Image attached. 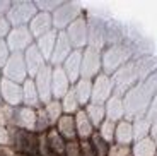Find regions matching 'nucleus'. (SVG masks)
<instances>
[{"label":"nucleus","mask_w":157,"mask_h":156,"mask_svg":"<svg viewBox=\"0 0 157 156\" xmlns=\"http://www.w3.org/2000/svg\"><path fill=\"white\" fill-rule=\"evenodd\" d=\"M2 77L14 81V82H19V84H24L28 81L29 74H28V67H26V60H24V53L10 55V59L7 60V64L2 69Z\"/></svg>","instance_id":"obj_7"},{"label":"nucleus","mask_w":157,"mask_h":156,"mask_svg":"<svg viewBox=\"0 0 157 156\" xmlns=\"http://www.w3.org/2000/svg\"><path fill=\"white\" fill-rule=\"evenodd\" d=\"M135 137H133V125L130 120H121L116 124V132H114V144L121 146H133Z\"/></svg>","instance_id":"obj_23"},{"label":"nucleus","mask_w":157,"mask_h":156,"mask_svg":"<svg viewBox=\"0 0 157 156\" xmlns=\"http://www.w3.org/2000/svg\"><path fill=\"white\" fill-rule=\"evenodd\" d=\"M36 7H38L39 12H48V14H53L63 2H58V0H34Z\"/></svg>","instance_id":"obj_39"},{"label":"nucleus","mask_w":157,"mask_h":156,"mask_svg":"<svg viewBox=\"0 0 157 156\" xmlns=\"http://www.w3.org/2000/svg\"><path fill=\"white\" fill-rule=\"evenodd\" d=\"M56 39H58V31H56V29H53V31H50L48 35H44V36H41V38L36 39V47L39 48V51L43 53L44 59L48 60V64H50L53 50H55Z\"/></svg>","instance_id":"obj_27"},{"label":"nucleus","mask_w":157,"mask_h":156,"mask_svg":"<svg viewBox=\"0 0 157 156\" xmlns=\"http://www.w3.org/2000/svg\"><path fill=\"white\" fill-rule=\"evenodd\" d=\"M72 82L68 76L65 74L63 67H53V76H51V91H53V100H60L70 91Z\"/></svg>","instance_id":"obj_18"},{"label":"nucleus","mask_w":157,"mask_h":156,"mask_svg":"<svg viewBox=\"0 0 157 156\" xmlns=\"http://www.w3.org/2000/svg\"><path fill=\"white\" fill-rule=\"evenodd\" d=\"M113 84H114V94L116 96H125L130 89L133 86H137L138 82H142V77H140V70H138V65L137 62L130 60L126 65H123L120 70H116L113 76Z\"/></svg>","instance_id":"obj_3"},{"label":"nucleus","mask_w":157,"mask_h":156,"mask_svg":"<svg viewBox=\"0 0 157 156\" xmlns=\"http://www.w3.org/2000/svg\"><path fill=\"white\" fill-rule=\"evenodd\" d=\"M51 76H53V67L48 64V65L34 77L36 88H38V93H39V98H41L43 106L48 105V103L53 100V91H51Z\"/></svg>","instance_id":"obj_16"},{"label":"nucleus","mask_w":157,"mask_h":156,"mask_svg":"<svg viewBox=\"0 0 157 156\" xmlns=\"http://www.w3.org/2000/svg\"><path fill=\"white\" fill-rule=\"evenodd\" d=\"M65 156H82V148H80V141H70L67 142Z\"/></svg>","instance_id":"obj_42"},{"label":"nucleus","mask_w":157,"mask_h":156,"mask_svg":"<svg viewBox=\"0 0 157 156\" xmlns=\"http://www.w3.org/2000/svg\"><path fill=\"white\" fill-rule=\"evenodd\" d=\"M132 156H157V142L152 137L137 141L132 146Z\"/></svg>","instance_id":"obj_30"},{"label":"nucleus","mask_w":157,"mask_h":156,"mask_svg":"<svg viewBox=\"0 0 157 156\" xmlns=\"http://www.w3.org/2000/svg\"><path fill=\"white\" fill-rule=\"evenodd\" d=\"M14 110L16 108H12V106L5 105V103L0 105V125L2 127H9L10 129L14 125Z\"/></svg>","instance_id":"obj_38"},{"label":"nucleus","mask_w":157,"mask_h":156,"mask_svg":"<svg viewBox=\"0 0 157 156\" xmlns=\"http://www.w3.org/2000/svg\"><path fill=\"white\" fill-rule=\"evenodd\" d=\"M99 74H102V51L98 48L87 47L82 53V72L80 77L94 81Z\"/></svg>","instance_id":"obj_8"},{"label":"nucleus","mask_w":157,"mask_h":156,"mask_svg":"<svg viewBox=\"0 0 157 156\" xmlns=\"http://www.w3.org/2000/svg\"><path fill=\"white\" fill-rule=\"evenodd\" d=\"M17 156H26V154H19V153H17ZM36 156H39V154H36Z\"/></svg>","instance_id":"obj_50"},{"label":"nucleus","mask_w":157,"mask_h":156,"mask_svg":"<svg viewBox=\"0 0 157 156\" xmlns=\"http://www.w3.org/2000/svg\"><path fill=\"white\" fill-rule=\"evenodd\" d=\"M53 29H55V26H53V16L48 14V12H38L34 16V19L31 21V24H29V31L33 33L34 39L48 35Z\"/></svg>","instance_id":"obj_19"},{"label":"nucleus","mask_w":157,"mask_h":156,"mask_svg":"<svg viewBox=\"0 0 157 156\" xmlns=\"http://www.w3.org/2000/svg\"><path fill=\"white\" fill-rule=\"evenodd\" d=\"M135 59V50L128 41L120 45H111L102 50V72L108 76H113L116 70Z\"/></svg>","instance_id":"obj_2"},{"label":"nucleus","mask_w":157,"mask_h":156,"mask_svg":"<svg viewBox=\"0 0 157 156\" xmlns=\"http://www.w3.org/2000/svg\"><path fill=\"white\" fill-rule=\"evenodd\" d=\"M84 110H86L87 117L90 118V122H92V125H94V129L98 130L99 127H101L102 122L106 120V108H104V105L89 103V105H87Z\"/></svg>","instance_id":"obj_31"},{"label":"nucleus","mask_w":157,"mask_h":156,"mask_svg":"<svg viewBox=\"0 0 157 156\" xmlns=\"http://www.w3.org/2000/svg\"><path fill=\"white\" fill-rule=\"evenodd\" d=\"M74 89H75V94H77V100L80 103V106L86 108L90 103V100H92V81L80 77L74 84Z\"/></svg>","instance_id":"obj_28"},{"label":"nucleus","mask_w":157,"mask_h":156,"mask_svg":"<svg viewBox=\"0 0 157 156\" xmlns=\"http://www.w3.org/2000/svg\"><path fill=\"white\" fill-rule=\"evenodd\" d=\"M147 118H149L150 122H157V94L154 96V100H152V103H150V106H149V112H147V115H145Z\"/></svg>","instance_id":"obj_45"},{"label":"nucleus","mask_w":157,"mask_h":156,"mask_svg":"<svg viewBox=\"0 0 157 156\" xmlns=\"http://www.w3.org/2000/svg\"><path fill=\"white\" fill-rule=\"evenodd\" d=\"M80 148H82V156H98L89 139H87V141H80Z\"/></svg>","instance_id":"obj_46"},{"label":"nucleus","mask_w":157,"mask_h":156,"mask_svg":"<svg viewBox=\"0 0 157 156\" xmlns=\"http://www.w3.org/2000/svg\"><path fill=\"white\" fill-rule=\"evenodd\" d=\"M24 60H26V67H28V74L31 79H34L36 76L48 65V60L43 57V53L39 51V48L36 47V43L33 47H29L24 51Z\"/></svg>","instance_id":"obj_17"},{"label":"nucleus","mask_w":157,"mask_h":156,"mask_svg":"<svg viewBox=\"0 0 157 156\" xmlns=\"http://www.w3.org/2000/svg\"><path fill=\"white\" fill-rule=\"evenodd\" d=\"M75 125H77V136H78V141H87L92 137V134L96 132L94 125L90 122V118L87 117L86 110H78L75 113Z\"/></svg>","instance_id":"obj_25"},{"label":"nucleus","mask_w":157,"mask_h":156,"mask_svg":"<svg viewBox=\"0 0 157 156\" xmlns=\"http://www.w3.org/2000/svg\"><path fill=\"white\" fill-rule=\"evenodd\" d=\"M10 48H9L5 39H0V69H4V65L7 64V60L10 59Z\"/></svg>","instance_id":"obj_41"},{"label":"nucleus","mask_w":157,"mask_h":156,"mask_svg":"<svg viewBox=\"0 0 157 156\" xmlns=\"http://www.w3.org/2000/svg\"><path fill=\"white\" fill-rule=\"evenodd\" d=\"M36 117L38 110L29 108V106H19L14 110V127L28 132H36Z\"/></svg>","instance_id":"obj_14"},{"label":"nucleus","mask_w":157,"mask_h":156,"mask_svg":"<svg viewBox=\"0 0 157 156\" xmlns=\"http://www.w3.org/2000/svg\"><path fill=\"white\" fill-rule=\"evenodd\" d=\"M150 137H152V139L157 142V122H154V124H152V130H150Z\"/></svg>","instance_id":"obj_48"},{"label":"nucleus","mask_w":157,"mask_h":156,"mask_svg":"<svg viewBox=\"0 0 157 156\" xmlns=\"http://www.w3.org/2000/svg\"><path fill=\"white\" fill-rule=\"evenodd\" d=\"M82 53H84V50H74L72 55L63 62V65H62L63 70H65V74H67L68 79H70L72 86L80 79V72H82Z\"/></svg>","instance_id":"obj_20"},{"label":"nucleus","mask_w":157,"mask_h":156,"mask_svg":"<svg viewBox=\"0 0 157 156\" xmlns=\"http://www.w3.org/2000/svg\"><path fill=\"white\" fill-rule=\"evenodd\" d=\"M12 130V146L16 153L26 156H36L39 154V136L36 132H28L21 129H10Z\"/></svg>","instance_id":"obj_5"},{"label":"nucleus","mask_w":157,"mask_h":156,"mask_svg":"<svg viewBox=\"0 0 157 156\" xmlns=\"http://www.w3.org/2000/svg\"><path fill=\"white\" fill-rule=\"evenodd\" d=\"M87 29H89V45L87 47L104 50L106 48V19L94 14H87Z\"/></svg>","instance_id":"obj_9"},{"label":"nucleus","mask_w":157,"mask_h":156,"mask_svg":"<svg viewBox=\"0 0 157 156\" xmlns=\"http://www.w3.org/2000/svg\"><path fill=\"white\" fill-rule=\"evenodd\" d=\"M67 36L74 50H86L89 45V29H87V16H80L75 23L67 27Z\"/></svg>","instance_id":"obj_11"},{"label":"nucleus","mask_w":157,"mask_h":156,"mask_svg":"<svg viewBox=\"0 0 157 156\" xmlns=\"http://www.w3.org/2000/svg\"><path fill=\"white\" fill-rule=\"evenodd\" d=\"M51 127H53V125H51L50 117H48L44 106L38 108V117H36V134H38V136L39 134H46Z\"/></svg>","instance_id":"obj_35"},{"label":"nucleus","mask_w":157,"mask_h":156,"mask_svg":"<svg viewBox=\"0 0 157 156\" xmlns=\"http://www.w3.org/2000/svg\"><path fill=\"white\" fill-rule=\"evenodd\" d=\"M0 146H12V130L0 125Z\"/></svg>","instance_id":"obj_44"},{"label":"nucleus","mask_w":157,"mask_h":156,"mask_svg":"<svg viewBox=\"0 0 157 156\" xmlns=\"http://www.w3.org/2000/svg\"><path fill=\"white\" fill-rule=\"evenodd\" d=\"M98 132L108 144H114V132H116V124H114V122H111L106 118V120L101 124V127L98 129Z\"/></svg>","instance_id":"obj_37"},{"label":"nucleus","mask_w":157,"mask_h":156,"mask_svg":"<svg viewBox=\"0 0 157 156\" xmlns=\"http://www.w3.org/2000/svg\"><path fill=\"white\" fill-rule=\"evenodd\" d=\"M113 94H114V84L111 76L102 72L92 81V100H90V103L104 105Z\"/></svg>","instance_id":"obj_12"},{"label":"nucleus","mask_w":157,"mask_h":156,"mask_svg":"<svg viewBox=\"0 0 157 156\" xmlns=\"http://www.w3.org/2000/svg\"><path fill=\"white\" fill-rule=\"evenodd\" d=\"M46 141H48V148H50V153H51V154L65 156L67 141L60 136V132L55 129V127H51V129L46 132Z\"/></svg>","instance_id":"obj_29"},{"label":"nucleus","mask_w":157,"mask_h":156,"mask_svg":"<svg viewBox=\"0 0 157 156\" xmlns=\"http://www.w3.org/2000/svg\"><path fill=\"white\" fill-rule=\"evenodd\" d=\"M55 129L60 132V136L63 139L70 142V141H77V125H75V115H63L58 120V124L55 125Z\"/></svg>","instance_id":"obj_26"},{"label":"nucleus","mask_w":157,"mask_h":156,"mask_svg":"<svg viewBox=\"0 0 157 156\" xmlns=\"http://www.w3.org/2000/svg\"><path fill=\"white\" fill-rule=\"evenodd\" d=\"M10 31H12V24L9 23L7 16H0V39H7Z\"/></svg>","instance_id":"obj_43"},{"label":"nucleus","mask_w":157,"mask_h":156,"mask_svg":"<svg viewBox=\"0 0 157 156\" xmlns=\"http://www.w3.org/2000/svg\"><path fill=\"white\" fill-rule=\"evenodd\" d=\"M51 16H53V26L56 31H67V27L72 23L84 16V10L77 2H63Z\"/></svg>","instance_id":"obj_6"},{"label":"nucleus","mask_w":157,"mask_h":156,"mask_svg":"<svg viewBox=\"0 0 157 156\" xmlns=\"http://www.w3.org/2000/svg\"><path fill=\"white\" fill-rule=\"evenodd\" d=\"M104 108H106V118L108 120L114 122V124L125 120V101H123L121 96L113 94V96L104 103Z\"/></svg>","instance_id":"obj_21"},{"label":"nucleus","mask_w":157,"mask_h":156,"mask_svg":"<svg viewBox=\"0 0 157 156\" xmlns=\"http://www.w3.org/2000/svg\"><path fill=\"white\" fill-rule=\"evenodd\" d=\"M44 110H46V113H48V117H50V122H51V125L55 127L56 124H58V120L65 115L63 113V106H62V101L60 100H51L48 105H44Z\"/></svg>","instance_id":"obj_34"},{"label":"nucleus","mask_w":157,"mask_h":156,"mask_svg":"<svg viewBox=\"0 0 157 156\" xmlns=\"http://www.w3.org/2000/svg\"><path fill=\"white\" fill-rule=\"evenodd\" d=\"M0 105H2V89H0Z\"/></svg>","instance_id":"obj_49"},{"label":"nucleus","mask_w":157,"mask_h":156,"mask_svg":"<svg viewBox=\"0 0 157 156\" xmlns=\"http://www.w3.org/2000/svg\"><path fill=\"white\" fill-rule=\"evenodd\" d=\"M7 45L10 48V53H24L29 47L36 43L33 33L29 31V26L24 27H12V31L7 36Z\"/></svg>","instance_id":"obj_10"},{"label":"nucleus","mask_w":157,"mask_h":156,"mask_svg":"<svg viewBox=\"0 0 157 156\" xmlns=\"http://www.w3.org/2000/svg\"><path fill=\"white\" fill-rule=\"evenodd\" d=\"M108 156H132V148L121 144H111Z\"/></svg>","instance_id":"obj_40"},{"label":"nucleus","mask_w":157,"mask_h":156,"mask_svg":"<svg viewBox=\"0 0 157 156\" xmlns=\"http://www.w3.org/2000/svg\"><path fill=\"white\" fill-rule=\"evenodd\" d=\"M38 12L39 10L34 2L17 0V2H12L10 10L7 12V19L12 24V27H24L31 24V21L34 19V16Z\"/></svg>","instance_id":"obj_4"},{"label":"nucleus","mask_w":157,"mask_h":156,"mask_svg":"<svg viewBox=\"0 0 157 156\" xmlns=\"http://www.w3.org/2000/svg\"><path fill=\"white\" fill-rule=\"evenodd\" d=\"M72 51H74V47H72L67 33H65V31H58V39H56L55 50H53V55H51L50 65L51 67L63 65V62H65V60L72 55Z\"/></svg>","instance_id":"obj_15"},{"label":"nucleus","mask_w":157,"mask_h":156,"mask_svg":"<svg viewBox=\"0 0 157 156\" xmlns=\"http://www.w3.org/2000/svg\"><path fill=\"white\" fill-rule=\"evenodd\" d=\"M89 141H90V144H92V148H94V151H96V154H98V156H108V154H109L111 144H108L106 141L99 136L98 130L92 134V137H90Z\"/></svg>","instance_id":"obj_36"},{"label":"nucleus","mask_w":157,"mask_h":156,"mask_svg":"<svg viewBox=\"0 0 157 156\" xmlns=\"http://www.w3.org/2000/svg\"><path fill=\"white\" fill-rule=\"evenodd\" d=\"M50 156H56V154H50Z\"/></svg>","instance_id":"obj_52"},{"label":"nucleus","mask_w":157,"mask_h":156,"mask_svg":"<svg viewBox=\"0 0 157 156\" xmlns=\"http://www.w3.org/2000/svg\"><path fill=\"white\" fill-rule=\"evenodd\" d=\"M0 89H2V103L12 106V108L22 106V84L2 77L0 79Z\"/></svg>","instance_id":"obj_13"},{"label":"nucleus","mask_w":157,"mask_h":156,"mask_svg":"<svg viewBox=\"0 0 157 156\" xmlns=\"http://www.w3.org/2000/svg\"><path fill=\"white\" fill-rule=\"evenodd\" d=\"M132 125H133V137H135V142H137V141L145 139V137H150L152 122H150L147 117L137 118V120L132 122Z\"/></svg>","instance_id":"obj_32"},{"label":"nucleus","mask_w":157,"mask_h":156,"mask_svg":"<svg viewBox=\"0 0 157 156\" xmlns=\"http://www.w3.org/2000/svg\"><path fill=\"white\" fill-rule=\"evenodd\" d=\"M62 106H63V113H65V115H75L78 110H82V106H80V103H78V100H77L74 86H72L70 91L62 98Z\"/></svg>","instance_id":"obj_33"},{"label":"nucleus","mask_w":157,"mask_h":156,"mask_svg":"<svg viewBox=\"0 0 157 156\" xmlns=\"http://www.w3.org/2000/svg\"><path fill=\"white\" fill-rule=\"evenodd\" d=\"M22 105L29 106V108H36V110L43 106L39 93H38V88H36V82L31 77L22 84Z\"/></svg>","instance_id":"obj_22"},{"label":"nucleus","mask_w":157,"mask_h":156,"mask_svg":"<svg viewBox=\"0 0 157 156\" xmlns=\"http://www.w3.org/2000/svg\"><path fill=\"white\" fill-rule=\"evenodd\" d=\"M126 39L128 38H126L125 27H121V24L113 19H106V47L125 43Z\"/></svg>","instance_id":"obj_24"},{"label":"nucleus","mask_w":157,"mask_h":156,"mask_svg":"<svg viewBox=\"0 0 157 156\" xmlns=\"http://www.w3.org/2000/svg\"><path fill=\"white\" fill-rule=\"evenodd\" d=\"M0 79H2V69H0Z\"/></svg>","instance_id":"obj_51"},{"label":"nucleus","mask_w":157,"mask_h":156,"mask_svg":"<svg viewBox=\"0 0 157 156\" xmlns=\"http://www.w3.org/2000/svg\"><path fill=\"white\" fill-rule=\"evenodd\" d=\"M157 94V72H154L149 79L138 82L123 96L125 101V118L130 122L145 117L154 96Z\"/></svg>","instance_id":"obj_1"},{"label":"nucleus","mask_w":157,"mask_h":156,"mask_svg":"<svg viewBox=\"0 0 157 156\" xmlns=\"http://www.w3.org/2000/svg\"><path fill=\"white\" fill-rule=\"evenodd\" d=\"M12 2L10 0H0V16H7V12L10 10Z\"/></svg>","instance_id":"obj_47"}]
</instances>
